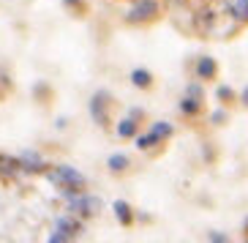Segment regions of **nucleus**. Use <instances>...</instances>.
<instances>
[{"instance_id": "obj_17", "label": "nucleus", "mask_w": 248, "mask_h": 243, "mask_svg": "<svg viewBox=\"0 0 248 243\" xmlns=\"http://www.w3.org/2000/svg\"><path fill=\"white\" fill-rule=\"evenodd\" d=\"M224 120H226V112H224V110H216V112L210 115V123H213V126H221Z\"/></svg>"}, {"instance_id": "obj_20", "label": "nucleus", "mask_w": 248, "mask_h": 243, "mask_svg": "<svg viewBox=\"0 0 248 243\" xmlns=\"http://www.w3.org/2000/svg\"><path fill=\"white\" fill-rule=\"evenodd\" d=\"M63 3H66V6H79L82 0H63Z\"/></svg>"}, {"instance_id": "obj_16", "label": "nucleus", "mask_w": 248, "mask_h": 243, "mask_svg": "<svg viewBox=\"0 0 248 243\" xmlns=\"http://www.w3.org/2000/svg\"><path fill=\"white\" fill-rule=\"evenodd\" d=\"M216 98H218V101H232V88H229V85H218V88H216Z\"/></svg>"}, {"instance_id": "obj_10", "label": "nucleus", "mask_w": 248, "mask_h": 243, "mask_svg": "<svg viewBox=\"0 0 248 243\" xmlns=\"http://www.w3.org/2000/svg\"><path fill=\"white\" fill-rule=\"evenodd\" d=\"M107 170L109 172H128L131 170V159H128V156L125 153H112L109 159H107Z\"/></svg>"}, {"instance_id": "obj_2", "label": "nucleus", "mask_w": 248, "mask_h": 243, "mask_svg": "<svg viewBox=\"0 0 248 243\" xmlns=\"http://www.w3.org/2000/svg\"><path fill=\"white\" fill-rule=\"evenodd\" d=\"M161 11V0H137L131 8H128V14H125V22L128 25H142V22H150L155 19Z\"/></svg>"}, {"instance_id": "obj_14", "label": "nucleus", "mask_w": 248, "mask_h": 243, "mask_svg": "<svg viewBox=\"0 0 248 243\" xmlns=\"http://www.w3.org/2000/svg\"><path fill=\"white\" fill-rule=\"evenodd\" d=\"M134 142H137V147H139V150H150V147H155L161 140L155 137V134H150V131H147V134H142V137H134Z\"/></svg>"}, {"instance_id": "obj_18", "label": "nucleus", "mask_w": 248, "mask_h": 243, "mask_svg": "<svg viewBox=\"0 0 248 243\" xmlns=\"http://www.w3.org/2000/svg\"><path fill=\"white\" fill-rule=\"evenodd\" d=\"M207 238H210V241H216V243H226V241H229V235H226V232H218V229H213Z\"/></svg>"}, {"instance_id": "obj_8", "label": "nucleus", "mask_w": 248, "mask_h": 243, "mask_svg": "<svg viewBox=\"0 0 248 243\" xmlns=\"http://www.w3.org/2000/svg\"><path fill=\"white\" fill-rule=\"evenodd\" d=\"M112 213H115V219L120 221V224H123V227H131L134 224V208L128 205V202H125V199H115V202H112Z\"/></svg>"}, {"instance_id": "obj_4", "label": "nucleus", "mask_w": 248, "mask_h": 243, "mask_svg": "<svg viewBox=\"0 0 248 243\" xmlns=\"http://www.w3.org/2000/svg\"><path fill=\"white\" fill-rule=\"evenodd\" d=\"M14 159H16L19 172H28V175H38V172L49 170V162H46L41 153H36V150H22V153L14 156Z\"/></svg>"}, {"instance_id": "obj_5", "label": "nucleus", "mask_w": 248, "mask_h": 243, "mask_svg": "<svg viewBox=\"0 0 248 243\" xmlns=\"http://www.w3.org/2000/svg\"><path fill=\"white\" fill-rule=\"evenodd\" d=\"M109 104H112V96L107 90H95L93 98H90V118L98 126L109 123Z\"/></svg>"}, {"instance_id": "obj_21", "label": "nucleus", "mask_w": 248, "mask_h": 243, "mask_svg": "<svg viewBox=\"0 0 248 243\" xmlns=\"http://www.w3.org/2000/svg\"><path fill=\"white\" fill-rule=\"evenodd\" d=\"M243 229H246V232H248V219H246V224H243Z\"/></svg>"}, {"instance_id": "obj_13", "label": "nucleus", "mask_w": 248, "mask_h": 243, "mask_svg": "<svg viewBox=\"0 0 248 243\" xmlns=\"http://www.w3.org/2000/svg\"><path fill=\"white\" fill-rule=\"evenodd\" d=\"M232 16L237 22H248V0H234L232 3Z\"/></svg>"}, {"instance_id": "obj_11", "label": "nucleus", "mask_w": 248, "mask_h": 243, "mask_svg": "<svg viewBox=\"0 0 248 243\" xmlns=\"http://www.w3.org/2000/svg\"><path fill=\"white\" fill-rule=\"evenodd\" d=\"M180 112L186 118H197L202 112V98H191V96H183L180 98Z\"/></svg>"}, {"instance_id": "obj_3", "label": "nucleus", "mask_w": 248, "mask_h": 243, "mask_svg": "<svg viewBox=\"0 0 248 243\" xmlns=\"http://www.w3.org/2000/svg\"><path fill=\"white\" fill-rule=\"evenodd\" d=\"M46 178H49L52 183H58V186H79V189H85V180H88L79 170H74V167H68V164L49 167V170H46Z\"/></svg>"}, {"instance_id": "obj_19", "label": "nucleus", "mask_w": 248, "mask_h": 243, "mask_svg": "<svg viewBox=\"0 0 248 243\" xmlns=\"http://www.w3.org/2000/svg\"><path fill=\"white\" fill-rule=\"evenodd\" d=\"M240 101H243V107H246V110H248V88H246V90H243V93H240Z\"/></svg>"}, {"instance_id": "obj_6", "label": "nucleus", "mask_w": 248, "mask_h": 243, "mask_svg": "<svg viewBox=\"0 0 248 243\" xmlns=\"http://www.w3.org/2000/svg\"><path fill=\"white\" fill-rule=\"evenodd\" d=\"M194 71H197V77L202 82L204 80H213V77L218 74V60L210 58V55H202V58L197 60V68H194Z\"/></svg>"}, {"instance_id": "obj_12", "label": "nucleus", "mask_w": 248, "mask_h": 243, "mask_svg": "<svg viewBox=\"0 0 248 243\" xmlns=\"http://www.w3.org/2000/svg\"><path fill=\"white\" fill-rule=\"evenodd\" d=\"M147 131H150V134H155L158 140H169V137L175 134V126H172V123H167V120H158V123H153L150 129H147Z\"/></svg>"}, {"instance_id": "obj_9", "label": "nucleus", "mask_w": 248, "mask_h": 243, "mask_svg": "<svg viewBox=\"0 0 248 243\" xmlns=\"http://www.w3.org/2000/svg\"><path fill=\"white\" fill-rule=\"evenodd\" d=\"M128 80H131L139 90H150V88H153V74L147 71V68H131Z\"/></svg>"}, {"instance_id": "obj_15", "label": "nucleus", "mask_w": 248, "mask_h": 243, "mask_svg": "<svg viewBox=\"0 0 248 243\" xmlns=\"http://www.w3.org/2000/svg\"><path fill=\"white\" fill-rule=\"evenodd\" d=\"M186 96H191V98H202V101H204V88H202V82H191L188 88H186Z\"/></svg>"}, {"instance_id": "obj_7", "label": "nucleus", "mask_w": 248, "mask_h": 243, "mask_svg": "<svg viewBox=\"0 0 248 243\" xmlns=\"http://www.w3.org/2000/svg\"><path fill=\"white\" fill-rule=\"evenodd\" d=\"M115 134L120 137V140H134V137L139 134V120L131 118V115L120 118V120H117V126H115Z\"/></svg>"}, {"instance_id": "obj_1", "label": "nucleus", "mask_w": 248, "mask_h": 243, "mask_svg": "<svg viewBox=\"0 0 248 243\" xmlns=\"http://www.w3.org/2000/svg\"><path fill=\"white\" fill-rule=\"evenodd\" d=\"M82 232H85V227H82L79 216H74V213H68V216H58V219H55V232L49 235V243L71 241V238L82 235Z\"/></svg>"}]
</instances>
